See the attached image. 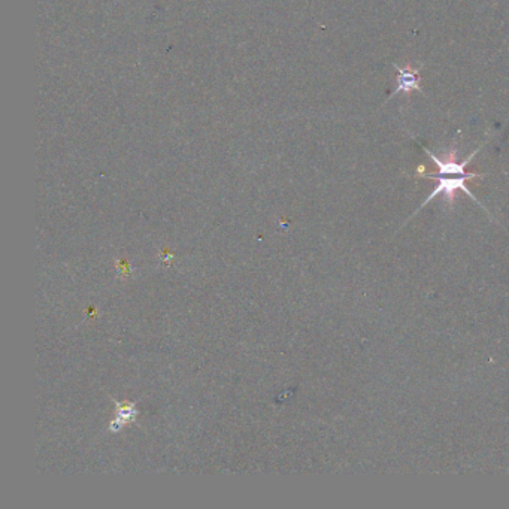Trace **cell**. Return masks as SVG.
<instances>
[{
    "instance_id": "7a4b0ae2",
    "label": "cell",
    "mask_w": 509,
    "mask_h": 509,
    "mask_svg": "<svg viewBox=\"0 0 509 509\" xmlns=\"http://www.w3.org/2000/svg\"><path fill=\"white\" fill-rule=\"evenodd\" d=\"M393 66L397 71V76H396L397 87L393 91V93L390 95V97L387 100H391L395 96H397L399 93H405L407 96H409L412 91H421V93H424L423 88H421V75H420V71L424 66L423 63L417 68L412 66L411 63H408L405 68H399L397 64H393Z\"/></svg>"
},
{
    "instance_id": "6da1fadb",
    "label": "cell",
    "mask_w": 509,
    "mask_h": 509,
    "mask_svg": "<svg viewBox=\"0 0 509 509\" xmlns=\"http://www.w3.org/2000/svg\"><path fill=\"white\" fill-rule=\"evenodd\" d=\"M424 148V147H423ZM482 148V145L479 148H477L471 155H467V159L463 160V162H457V150L455 147L450 148L448 151L443 152V157L445 159H439L436 157V155L433 152H430L427 148H424V151L427 152V155L430 157V160H432L436 166H438V172L435 174H429L426 172V167L424 166H419L417 167V172H415V178H427V179H435L438 181V186L435 187L433 193L429 196V198L424 200V203L420 206V210L427 205L430 200H433L436 196L439 194H443V200H445L448 205H453L454 203V199H455V193L462 190L463 193H466L469 198H471L472 200H475L481 208H484V205H481L479 200L475 198V194L469 190L466 187V181L467 179H475V178H484V175L482 174H475V172H466L465 167L471 163L474 160L475 155L479 152V150ZM419 210V211H420ZM486 210V208H484ZM417 211V212H419ZM487 211V210H486ZM489 212V211H487Z\"/></svg>"
}]
</instances>
